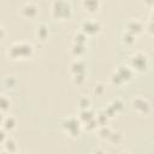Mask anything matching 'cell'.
Masks as SVG:
<instances>
[{"mask_svg":"<svg viewBox=\"0 0 154 154\" xmlns=\"http://www.w3.org/2000/svg\"><path fill=\"white\" fill-rule=\"evenodd\" d=\"M85 52V45H83V43H72V46H71V53L75 55V57H81L83 53Z\"/></svg>","mask_w":154,"mask_h":154,"instance_id":"2e32d148","label":"cell"},{"mask_svg":"<svg viewBox=\"0 0 154 154\" xmlns=\"http://www.w3.org/2000/svg\"><path fill=\"white\" fill-rule=\"evenodd\" d=\"M120 154H130V153H129V152H128V150H123V152H122V153H120Z\"/></svg>","mask_w":154,"mask_h":154,"instance_id":"f546056e","label":"cell"},{"mask_svg":"<svg viewBox=\"0 0 154 154\" xmlns=\"http://www.w3.org/2000/svg\"><path fill=\"white\" fill-rule=\"evenodd\" d=\"M105 90H106V88H105V85H103L102 83H96V84L94 85V88H93V93H94L96 96H101V95L105 93Z\"/></svg>","mask_w":154,"mask_h":154,"instance_id":"cb8c5ba5","label":"cell"},{"mask_svg":"<svg viewBox=\"0 0 154 154\" xmlns=\"http://www.w3.org/2000/svg\"><path fill=\"white\" fill-rule=\"evenodd\" d=\"M16 154H25V153H20V152H18V153H16Z\"/></svg>","mask_w":154,"mask_h":154,"instance_id":"1f68e13d","label":"cell"},{"mask_svg":"<svg viewBox=\"0 0 154 154\" xmlns=\"http://www.w3.org/2000/svg\"><path fill=\"white\" fill-rule=\"evenodd\" d=\"M114 72H116L117 76L120 78V81L123 82V84L126 83V82H129V81L132 78V73H134V71L129 67V65H125V66L122 65V66H119Z\"/></svg>","mask_w":154,"mask_h":154,"instance_id":"9c48e42d","label":"cell"},{"mask_svg":"<svg viewBox=\"0 0 154 154\" xmlns=\"http://www.w3.org/2000/svg\"><path fill=\"white\" fill-rule=\"evenodd\" d=\"M90 103H91V101H90V99L87 97V96H82V97L78 100V106H79L81 111L90 108Z\"/></svg>","mask_w":154,"mask_h":154,"instance_id":"ffe728a7","label":"cell"},{"mask_svg":"<svg viewBox=\"0 0 154 154\" xmlns=\"http://www.w3.org/2000/svg\"><path fill=\"white\" fill-rule=\"evenodd\" d=\"M4 146V150L10 153V154H16L18 153V146H17V142L14 141V138L12 137H7L5 140V142L2 143Z\"/></svg>","mask_w":154,"mask_h":154,"instance_id":"4fadbf2b","label":"cell"},{"mask_svg":"<svg viewBox=\"0 0 154 154\" xmlns=\"http://www.w3.org/2000/svg\"><path fill=\"white\" fill-rule=\"evenodd\" d=\"M122 41H123V43L124 45H126V46H131V45H134L135 43V41H136V36L135 35H132V34H130V32H128V31H123V35H122Z\"/></svg>","mask_w":154,"mask_h":154,"instance_id":"ac0fdd59","label":"cell"},{"mask_svg":"<svg viewBox=\"0 0 154 154\" xmlns=\"http://www.w3.org/2000/svg\"><path fill=\"white\" fill-rule=\"evenodd\" d=\"M72 13V7L71 4L67 1L58 0L53 1L51 5V14L55 19H66L71 16Z\"/></svg>","mask_w":154,"mask_h":154,"instance_id":"7a4b0ae2","label":"cell"},{"mask_svg":"<svg viewBox=\"0 0 154 154\" xmlns=\"http://www.w3.org/2000/svg\"><path fill=\"white\" fill-rule=\"evenodd\" d=\"M109 106L113 108V111H114L116 113H118V112H120V111L123 109L124 102H123L120 99H116V100H113V101L109 103Z\"/></svg>","mask_w":154,"mask_h":154,"instance_id":"7402d4cb","label":"cell"},{"mask_svg":"<svg viewBox=\"0 0 154 154\" xmlns=\"http://www.w3.org/2000/svg\"><path fill=\"white\" fill-rule=\"evenodd\" d=\"M81 6L83 7L84 11H87L89 13H95L100 10L101 2L99 0H84L81 2Z\"/></svg>","mask_w":154,"mask_h":154,"instance_id":"7c38bea8","label":"cell"},{"mask_svg":"<svg viewBox=\"0 0 154 154\" xmlns=\"http://www.w3.org/2000/svg\"><path fill=\"white\" fill-rule=\"evenodd\" d=\"M85 73H78V75H72V82L77 85H82L85 82Z\"/></svg>","mask_w":154,"mask_h":154,"instance_id":"603a6c76","label":"cell"},{"mask_svg":"<svg viewBox=\"0 0 154 154\" xmlns=\"http://www.w3.org/2000/svg\"><path fill=\"white\" fill-rule=\"evenodd\" d=\"M123 138H124V136H123V134L120 132V131H111V134H109V136L107 137V141L111 143V144H114V146H118L119 143H122L123 142Z\"/></svg>","mask_w":154,"mask_h":154,"instance_id":"9a60e30c","label":"cell"},{"mask_svg":"<svg viewBox=\"0 0 154 154\" xmlns=\"http://www.w3.org/2000/svg\"><path fill=\"white\" fill-rule=\"evenodd\" d=\"M149 66V59L148 55L143 52H136L130 57V65L129 67L132 71L137 72H144Z\"/></svg>","mask_w":154,"mask_h":154,"instance_id":"3957f363","label":"cell"},{"mask_svg":"<svg viewBox=\"0 0 154 154\" xmlns=\"http://www.w3.org/2000/svg\"><path fill=\"white\" fill-rule=\"evenodd\" d=\"M6 138H7V136H6V131H5L2 128H0V144H2V143L5 142Z\"/></svg>","mask_w":154,"mask_h":154,"instance_id":"484cf974","label":"cell"},{"mask_svg":"<svg viewBox=\"0 0 154 154\" xmlns=\"http://www.w3.org/2000/svg\"><path fill=\"white\" fill-rule=\"evenodd\" d=\"M112 129L107 125H101L100 129H99V137L102 138V140H107V137L109 136Z\"/></svg>","mask_w":154,"mask_h":154,"instance_id":"d6986e66","label":"cell"},{"mask_svg":"<svg viewBox=\"0 0 154 154\" xmlns=\"http://www.w3.org/2000/svg\"><path fill=\"white\" fill-rule=\"evenodd\" d=\"M143 29H144V24H143L142 20H140L138 18H130V19L126 22L124 30L136 36V35L140 34Z\"/></svg>","mask_w":154,"mask_h":154,"instance_id":"ba28073f","label":"cell"},{"mask_svg":"<svg viewBox=\"0 0 154 154\" xmlns=\"http://www.w3.org/2000/svg\"><path fill=\"white\" fill-rule=\"evenodd\" d=\"M17 125V120L13 116H6L4 117L2 119V123H1V128L5 130V131H12Z\"/></svg>","mask_w":154,"mask_h":154,"instance_id":"5bb4252c","label":"cell"},{"mask_svg":"<svg viewBox=\"0 0 154 154\" xmlns=\"http://www.w3.org/2000/svg\"><path fill=\"white\" fill-rule=\"evenodd\" d=\"M102 26H101V23L96 19H93V18H88V19H84L82 23H81V31L89 36V35H95V34H99L101 31Z\"/></svg>","mask_w":154,"mask_h":154,"instance_id":"8992f818","label":"cell"},{"mask_svg":"<svg viewBox=\"0 0 154 154\" xmlns=\"http://www.w3.org/2000/svg\"><path fill=\"white\" fill-rule=\"evenodd\" d=\"M4 83H5V85H6L7 88H13V87L16 85L17 81H16L13 77H6L5 81H4Z\"/></svg>","mask_w":154,"mask_h":154,"instance_id":"d4e9b609","label":"cell"},{"mask_svg":"<svg viewBox=\"0 0 154 154\" xmlns=\"http://www.w3.org/2000/svg\"><path fill=\"white\" fill-rule=\"evenodd\" d=\"M6 36V30L4 29V26L0 24V40H2Z\"/></svg>","mask_w":154,"mask_h":154,"instance_id":"4316f807","label":"cell"},{"mask_svg":"<svg viewBox=\"0 0 154 154\" xmlns=\"http://www.w3.org/2000/svg\"><path fill=\"white\" fill-rule=\"evenodd\" d=\"M131 107L132 109L141 116H146L150 112V102L148 99L143 96H136L131 100Z\"/></svg>","mask_w":154,"mask_h":154,"instance_id":"5b68a950","label":"cell"},{"mask_svg":"<svg viewBox=\"0 0 154 154\" xmlns=\"http://www.w3.org/2000/svg\"><path fill=\"white\" fill-rule=\"evenodd\" d=\"M35 36L37 40H41V41H45L46 38H48L49 36V25L41 22L36 25L35 28Z\"/></svg>","mask_w":154,"mask_h":154,"instance_id":"30bf717a","label":"cell"},{"mask_svg":"<svg viewBox=\"0 0 154 154\" xmlns=\"http://www.w3.org/2000/svg\"><path fill=\"white\" fill-rule=\"evenodd\" d=\"M38 6L36 2H32V1H26V2H23L19 7V14L25 18V19H31V18H35L38 13Z\"/></svg>","mask_w":154,"mask_h":154,"instance_id":"52a82bcc","label":"cell"},{"mask_svg":"<svg viewBox=\"0 0 154 154\" xmlns=\"http://www.w3.org/2000/svg\"><path fill=\"white\" fill-rule=\"evenodd\" d=\"M2 119H4V116H2V113H0V125L2 123Z\"/></svg>","mask_w":154,"mask_h":154,"instance_id":"f1b7e54d","label":"cell"},{"mask_svg":"<svg viewBox=\"0 0 154 154\" xmlns=\"http://www.w3.org/2000/svg\"><path fill=\"white\" fill-rule=\"evenodd\" d=\"M0 154H10V153H7V152H5V150H2V152H0Z\"/></svg>","mask_w":154,"mask_h":154,"instance_id":"4dcf8cb0","label":"cell"},{"mask_svg":"<svg viewBox=\"0 0 154 154\" xmlns=\"http://www.w3.org/2000/svg\"><path fill=\"white\" fill-rule=\"evenodd\" d=\"M87 38H88V36L84 35L81 30L73 35V42H75V43H83V45H85Z\"/></svg>","mask_w":154,"mask_h":154,"instance_id":"44dd1931","label":"cell"},{"mask_svg":"<svg viewBox=\"0 0 154 154\" xmlns=\"http://www.w3.org/2000/svg\"><path fill=\"white\" fill-rule=\"evenodd\" d=\"M35 53V48L32 43L20 41V42H13L11 46H8L6 54L8 58L17 60V59H28L31 58Z\"/></svg>","mask_w":154,"mask_h":154,"instance_id":"6da1fadb","label":"cell"},{"mask_svg":"<svg viewBox=\"0 0 154 154\" xmlns=\"http://www.w3.org/2000/svg\"><path fill=\"white\" fill-rule=\"evenodd\" d=\"M10 106H11L10 99H8L6 95L0 94V113H4V112H6V111H8Z\"/></svg>","mask_w":154,"mask_h":154,"instance_id":"e0dca14e","label":"cell"},{"mask_svg":"<svg viewBox=\"0 0 154 154\" xmlns=\"http://www.w3.org/2000/svg\"><path fill=\"white\" fill-rule=\"evenodd\" d=\"M85 61L77 58L76 60H73L70 65V72L71 75H78V73H85Z\"/></svg>","mask_w":154,"mask_h":154,"instance_id":"8fae6325","label":"cell"},{"mask_svg":"<svg viewBox=\"0 0 154 154\" xmlns=\"http://www.w3.org/2000/svg\"><path fill=\"white\" fill-rule=\"evenodd\" d=\"M93 154H105V152H103V150H101V149H96Z\"/></svg>","mask_w":154,"mask_h":154,"instance_id":"83f0119b","label":"cell"},{"mask_svg":"<svg viewBox=\"0 0 154 154\" xmlns=\"http://www.w3.org/2000/svg\"><path fill=\"white\" fill-rule=\"evenodd\" d=\"M61 128L63 130L71 137H77L81 132V129H82V124L81 122L78 120V118L76 117H67L63 120L61 123Z\"/></svg>","mask_w":154,"mask_h":154,"instance_id":"277c9868","label":"cell"}]
</instances>
